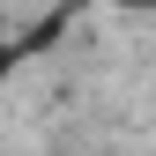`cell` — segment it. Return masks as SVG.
<instances>
[{
  "label": "cell",
  "mask_w": 156,
  "mask_h": 156,
  "mask_svg": "<svg viewBox=\"0 0 156 156\" xmlns=\"http://www.w3.org/2000/svg\"><path fill=\"white\" fill-rule=\"evenodd\" d=\"M8 67H15V45H0V82H8Z\"/></svg>",
  "instance_id": "obj_1"
},
{
  "label": "cell",
  "mask_w": 156,
  "mask_h": 156,
  "mask_svg": "<svg viewBox=\"0 0 156 156\" xmlns=\"http://www.w3.org/2000/svg\"><path fill=\"white\" fill-rule=\"evenodd\" d=\"M0 45H8V15H0Z\"/></svg>",
  "instance_id": "obj_2"
}]
</instances>
